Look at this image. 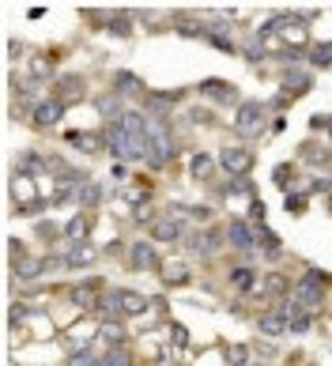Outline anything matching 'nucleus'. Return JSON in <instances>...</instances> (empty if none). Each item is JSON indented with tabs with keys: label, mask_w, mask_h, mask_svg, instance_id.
<instances>
[{
	"label": "nucleus",
	"mask_w": 332,
	"mask_h": 366,
	"mask_svg": "<svg viewBox=\"0 0 332 366\" xmlns=\"http://www.w3.org/2000/svg\"><path fill=\"white\" fill-rule=\"evenodd\" d=\"M231 283H234L238 291H257V272H253L249 265H238V268L231 272Z\"/></svg>",
	"instance_id": "nucleus-30"
},
{
	"label": "nucleus",
	"mask_w": 332,
	"mask_h": 366,
	"mask_svg": "<svg viewBox=\"0 0 332 366\" xmlns=\"http://www.w3.org/2000/svg\"><path fill=\"white\" fill-rule=\"evenodd\" d=\"M242 53H246L249 61H261V57H264V38H261V34L246 38V42H242Z\"/></svg>",
	"instance_id": "nucleus-40"
},
{
	"label": "nucleus",
	"mask_w": 332,
	"mask_h": 366,
	"mask_svg": "<svg viewBox=\"0 0 332 366\" xmlns=\"http://www.w3.org/2000/svg\"><path fill=\"white\" fill-rule=\"evenodd\" d=\"M102 366H128V355L125 352H110L106 359H102Z\"/></svg>",
	"instance_id": "nucleus-45"
},
{
	"label": "nucleus",
	"mask_w": 332,
	"mask_h": 366,
	"mask_svg": "<svg viewBox=\"0 0 332 366\" xmlns=\"http://www.w3.org/2000/svg\"><path fill=\"white\" fill-rule=\"evenodd\" d=\"M12 201H15V208L19 212H42V196H38V189H35V178H23V174H15L12 178Z\"/></svg>",
	"instance_id": "nucleus-5"
},
{
	"label": "nucleus",
	"mask_w": 332,
	"mask_h": 366,
	"mask_svg": "<svg viewBox=\"0 0 332 366\" xmlns=\"http://www.w3.org/2000/svg\"><path fill=\"white\" fill-rule=\"evenodd\" d=\"M189 245H193V253H197V257H212V253H219V234H212V230H208V234H197Z\"/></svg>",
	"instance_id": "nucleus-29"
},
{
	"label": "nucleus",
	"mask_w": 332,
	"mask_h": 366,
	"mask_svg": "<svg viewBox=\"0 0 332 366\" xmlns=\"http://www.w3.org/2000/svg\"><path fill=\"white\" fill-rule=\"evenodd\" d=\"M302 155H306L310 166H329V151L318 148V144H302Z\"/></svg>",
	"instance_id": "nucleus-39"
},
{
	"label": "nucleus",
	"mask_w": 332,
	"mask_h": 366,
	"mask_svg": "<svg viewBox=\"0 0 332 366\" xmlns=\"http://www.w3.org/2000/svg\"><path fill=\"white\" fill-rule=\"evenodd\" d=\"M163 283L166 287H185V283H189V268H185L182 261H166L163 265Z\"/></svg>",
	"instance_id": "nucleus-20"
},
{
	"label": "nucleus",
	"mask_w": 332,
	"mask_h": 366,
	"mask_svg": "<svg viewBox=\"0 0 332 366\" xmlns=\"http://www.w3.org/2000/svg\"><path fill=\"white\" fill-rule=\"evenodd\" d=\"M79 91H84V79H79V76H61V79H57V99H61V94L76 99Z\"/></svg>",
	"instance_id": "nucleus-37"
},
{
	"label": "nucleus",
	"mask_w": 332,
	"mask_h": 366,
	"mask_svg": "<svg viewBox=\"0 0 332 366\" xmlns=\"http://www.w3.org/2000/svg\"><path fill=\"white\" fill-rule=\"evenodd\" d=\"M61 117H64V102H61V99H42L35 110H30V121H35V129H53Z\"/></svg>",
	"instance_id": "nucleus-8"
},
{
	"label": "nucleus",
	"mask_w": 332,
	"mask_h": 366,
	"mask_svg": "<svg viewBox=\"0 0 332 366\" xmlns=\"http://www.w3.org/2000/svg\"><path fill=\"white\" fill-rule=\"evenodd\" d=\"M50 265L53 261H42V257H15V280H38Z\"/></svg>",
	"instance_id": "nucleus-15"
},
{
	"label": "nucleus",
	"mask_w": 332,
	"mask_h": 366,
	"mask_svg": "<svg viewBox=\"0 0 332 366\" xmlns=\"http://www.w3.org/2000/svg\"><path fill=\"white\" fill-rule=\"evenodd\" d=\"M261 291L268 294V298H283V294L291 291V280H287V276H280V272H268V276H264V283H261Z\"/></svg>",
	"instance_id": "nucleus-28"
},
{
	"label": "nucleus",
	"mask_w": 332,
	"mask_h": 366,
	"mask_svg": "<svg viewBox=\"0 0 332 366\" xmlns=\"http://www.w3.org/2000/svg\"><path fill=\"white\" fill-rule=\"evenodd\" d=\"M170 340H174L177 347H185V344H189V332H185L182 325H174V329H170Z\"/></svg>",
	"instance_id": "nucleus-46"
},
{
	"label": "nucleus",
	"mask_w": 332,
	"mask_h": 366,
	"mask_svg": "<svg viewBox=\"0 0 332 366\" xmlns=\"http://www.w3.org/2000/svg\"><path fill=\"white\" fill-rule=\"evenodd\" d=\"M204 42H208V45H215V50H223V53H238V50H242L238 42H231V38H226V30H208Z\"/></svg>",
	"instance_id": "nucleus-34"
},
{
	"label": "nucleus",
	"mask_w": 332,
	"mask_h": 366,
	"mask_svg": "<svg viewBox=\"0 0 332 366\" xmlns=\"http://www.w3.org/2000/svg\"><path fill=\"white\" fill-rule=\"evenodd\" d=\"M310 65L313 68H329L332 65V42H318L310 50Z\"/></svg>",
	"instance_id": "nucleus-35"
},
{
	"label": "nucleus",
	"mask_w": 332,
	"mask_h": 366,
	"mask_svg": "<svg viewBox=\"0 0 332 366\" xmlns=\"http://www.w3.org/2000/svg\"><path fill=\"white\" fill-rule=\"evenodd\" d=\"M68 366H102V363L95 359L91 352H76V355H72V359H68Z\"/></svg>",
	"instance_id": "nucleus-44"
},
{
	"label": "nucleus",
	"mask_w": 332,
	"mask_h": 366,
	"mask_svg": "<svg viewBox=\"0 0 332 366\" xmlns=\"http://www.w3.org/2000/svg\"><path fill=\"white\" fill-rule=\"evenodd\" d=\"M170 216H189V219H197V223H208L212 219V208H200V204H174V208H170Z\"/></svg>",
	"instance_id": "nucleus-31"
},
{
	"label": "nucleus",
	"mask_w": 332,
	"mask_h": 366,
	"mask_svg": "<svg viewBox=\"0 0 332 366\" xmlns=\"http://www.w3.org/2000/svg\"><path fill=\"white\" fill-rule=\"evenodd\" d=\"M53 170V166H46L42 159L35 155V151H27V155H19V166H15V174H23V178H38V174Z\"/></svg>",
	"instance_id": "nucleus-23"
},
{
	"label": "nucleus",
	"mask_w": 332,
	"mask_h": 366,
	"mask_svg": "<svg viewBox=\"0 0 332 366\" xmlns=\"http://www.w3.org/2000/svg\"><path fill=\"white\" fill-rule=\"evenodd\" d=\"M99 340H106V344L117 347L121 340H125V329H121V321H106V325H102V329H99Z\"/></svg>",
	"instance_id": "nucleus-38"
},
{
	"label": "nucleus",
	"mask_w": 332,
	"mask_h": 366,
	"mask_svg": "<svg viewBox=\"0 0 332 366\" xmlns=\"http://www.w3.org/2000/svg\"><path fill=\"white\" fill-rule=\"evenodd\" d=\"M329 140H332V125H329Z\"/></svg>",
	"instance_id": "nucleus-50"
},
{
	"label": "nucleus",
	"mask_w": 332,
	"mask_h": 366,
	"mask_svg": "<svg viewBox=\"0 0 332 366\" xmlns=\"http://www.w3.org/2000/svg\"><path fill=\"white\" fill-rule=\"evenodd\" d=\"M219 166L231 178H246L249 170H253V155H249L246 148H223L219 151Z\"/></svg>",
	"instance_id": "nucleus-6"
},
{
	"label": "nucleus",
	"mask_w": 332,
	"mask_h": 366,
	"mask_svg": "<svg viewBox=\"0 0 332 366\" xmlns=\"http://www.w3.org/2000/svg\"><path fill=\"white\" fill-rule=\"evenodd\" d=\"M128 265H133L136 272H151V268H163L155 242H136L133 250H128Z\"/></svg>",
	"instance_id": "nucleus-9"
},
{
	"label": "nucleus",
	"mask_w": 332,
	"mask_h": 366,
	"mask_svg": "<svg viewBox=\"0 0 332 366\" xmlns=\"http://www.w3.org/2000/svg\"><path fill=\"white\" fill-rule=\"evenodd\" d=\"M291 99H295V94L280 91V94H276V102H272V106H276V110H287V106H291Z\"/></svg>",
	"instance_id": "nucleus-49"
},
{
	"label": "nucleus",
	"mask_w": 332,
	"mask_h": 366,
	"mask_svg": "<svg viewBox=\"0 0 332 366\" xmlns=\"http://www.w3.org/2000/svg\"><path fill=\"white\" fill-rule=\"evenodd\" d=\"M329 287H332V272L306 268V272L298 276V283H295V302H302L306 309H313V306H321V302H325Z\"/></svg>",
	"instance_id": "nucleus-1"
},
{
	"label": "nucleus",
	"mask_w": 332,
	"mask_h": 366,
	"mask_svg": "<svg viewBox=\"0 0 332 366\" xmlns=\"http://www.w3.org/2000/svg\"><path fill=\"white\" fill-rule=\"evenodd\" d=\"M276 38H280L283 45H287V50H295V45H306V38H310V30H306V23H298V15H287V12H283Z\"/></svg>",
	"instance_id": "nucleus-7"
},
{
	"label": "nucleus",
	"mask_w": 332,
	"mask_h": 366,
	"mask_svg": "<svg viewBox=\"0 0 332 366\" xmlns=\"http://www.w3.org/2000/svg\"><path fill=\"white\" fill-rule=\"evenodd\" d=\"M310 87H313V76L302 72V68H287L283 72V91L287 94H306Z\"/></svg>",
	"instance_id": "nucleus-16"
},
{
	"label": "nucleus",
	"mask_w": 332,
	"mask_h": 366,
	"mask_svg": "<svg viewBox=\"0 0 332 366\" xmlns=\"http://www.w3.org/2000/svg\"><path fill=\"white\" fill-rule=\"evenodd\" d=\"M200 94H204V99H215V102H238V87H231L226 79H204V83H200Z\"/></svg>",
	"instance_id": "nucleus-13"
},
{
	"label": "nucleus",
	"mask_w": 332,
	"mask_h": 366,
	"mask_svg": "<svg viewBox=\"0 0 332 366\" xmlns=\"http://www.w3.org/2000/svg\"><path fill=\"white\" fill-rule=\"evenodd\" d=\"M182 234H185V227L177 216H163V219L151 223V242H177Z\"/></svg>",
	"instance_id": "nucleus-12"
},
{
	"label": "nucleus",
	"mask_w": 332,
	"mask_h": 366,
	"mask_svg": "<svg viewBox=\"0 0 332 366\" xmlns=\"http://www.w3.org/2000/svg\"><path fill=\"white\" fill-rule=\"evenodd\" d=\"M102 140H106V151H110L113 159H121V163H133V159H136L133 140H128L121 117H117V121H106V125H102Z\"/></svg>",
	"instance_id": "nucleus-4"
},
{
	"label": "nucleus",
	"mask_w": 332,
	"mask_h": 366,
	"mask_svg": "<svg viewBox=\"0 0 332 366\" xmlns=\"http://www.w3.org/2000/svg\"><path fill=\"white\" fill-rule=\"evenodd\" d=\"M223 355H226V363H231V366H246V359H249V347H242V344H238V347H226Z\"/></svg>",
	"instance_id": "nucleus-42"
},
{
	"label": "nucleus",
	"mask_w": 332,
	"mask_h": 366,
	"mask_svg": "<svg viewBox=\"0 0 332 366\" xmlns=\"http://www.w3.org/2000/svg\"><path fill=\"white\" fill-rule=\"evenodd\" d=\"M306 204H310V201H306V196L302 193H287V201H283V208H287L291 212V216H302V212H306Z\"/></svg>",
	"instance_id": "nucleus-41"
},
{
	"label": "nucleus",
	"mask_w": 332,
	"mask_h": 366,
	"mask_svg": "<svg viewBox=\"0 0 332 366\" xmlns=\"http://www.w3.org/2000/svg\"><path fill=\"white\" fill-rule=\"evenodd\" d=\"M110 34H113V38H128V34H133V27H128V15H121V19L110 23Z\"/></svg>",
	"instance_id": "nucleus-43"
},
{
	"label": "nucleus",
	"mask_w": 332,
	"mask_h": 366,
	"mask_svg": "<svg viewBox=\"0 0 332 366\" xmlns=\"http://www.w3.org/2000/svg\"><path fill=\"white\" fill-rule=\"evenodd\" d=\"M226 242H231L234 250H242V253H253L257 250V234L249 230L246 219H231V227H226Z\"/></svg>",
	"instance_id": "nucleus-10"
},
{
	"label": "nucleus",
	"mask_w": 332,
	"mask_h": 366,
	"mask_svg": "<svg viewBox=\"0 0 332 366\" xmlns=\"http://www.w3.org/2000/svg\"><path fill=\"white\" fill-rule=\"evenodd\" d=\"M182 99V94H174V91H166V94H148L144 99V106H148V114H155L159 121H166V114H170V106Z\"/></svg>",
	"instance_id": "nucleus-17"
},
{
	"label": "nucleus",
	"mask_w": 332,
	"mask_h": 366,
	"mask_svg": "<svg viewBox=\"0 0 332 366\" xmlns=\"http://www.w3.org/2000/svg\"><path fill=\"white\" fill-rule=\"evenodd\" d=\"M174 151H177V144H174V132H170V121H155L151 125V140H148V163L151 166H166L170 159H174Z\"/></svg>",
	"instance_id": "nucleus-2"
},
{
	"label": "nucleus",
	"mask_w": 332,
	"mask_h": 366,
	"mask_svg": "<svg viewBox=\"0 0 332 366\" xmlns=\"http://www.w3.org/2000/svg\"><path fill=\"white\" fill-rule=\"evenodd\" d=\"M91 261H95V250L84 242V245H72V250L64 253V261H61V265H68V268H87Z\"/></svg>",
	"instance_id": "nucleus-25"
},
{
	"label": "nucleus",
	"mask_w": 332,
	"mask_h": 366,
	"mask_svg": "<svg viewBox=\"0 0 332 366\" xmlns=\"http://www.w3.org/2000/svg\"><path fill=\"white\" fill-rule=\"evenodd\" d=\"M76 201L84 204V212L99 208V204H102V185H95V181H84V185H76Z\"/></svg>",
	"instance_id": "nucleus-21"
},
{
	"label": "nucleus",
	"mask_w": 332,
	"mask_h": 366,
	"mask_svg": "<svg viewBox=\"0 0 332 366\" xmlns=\"http://www.w3.org/2000/svg\"><path fill=\"white\" fill-rule=\"evenodd\" d=\"M234 129H238V136H246V140L261 136V129H264V106L261 102L257 99L238 102V110H234Z\"/></svg>",
	"instance_id": "nucleus-3"
},
{
	"label": "nucleus",
	"mask_w": 332,
	"mask_h": 366,
	"mask_svg": "<svg viewBox=\"0 0 332 366\" xmlns=\"http://www.w3.org/2000/svg\"><path fill=\"white\" fill-rule=\"evenodd\" d=\"M68 144H76L84 155H95V151L106 148V140H102V132H99V136H95V132H91V136H87V132H68Z\"/></svg>",
	"instance_id": "nucleus-22"
},
{
	"label": "nucleus",
	"mask_w": 332,
	"mask_h": 366,
	"mask_svg": "<svg viewBox=\"0 0 332 366\" xmlns=\"http://www.w3.org/2000/svg\"><path fill=\"white\" fill-rule=\"evenodd\" d=\"M113 87H117V99H121V94H148V87H144L133 72H125V68H117V76H113Z\"/></svg>",
	"instance_id": "nucleus-19"
},
{
	"label": "nucleus",
	"mask_w": 332,
	"mask_h": 366,
	"mask_svg": "<svg viewBox=\"0 0 332 366\" xmlns=\"http://www.w3.org/2000/svg\"><path fill=\"white\" fill-rule=\"evenodd\" d=\"M257 242H261L264 245V257H268V261H276V257H283V245H280V238L276 234H272V230L268 227H264V223H261V227H257Z\"/></svg>",
	"instance_id": "nucleus-26"
},
{
	"label": "nucleus",
	"mask_w": 332,
	"mask_h": 366,
	"mask_svg": "<svg viewBox=\"0 0 332 366\" xmlns=\"http://www.w3.org/2000/svg\"><path fill=\"white\" fill-rule=\"evenodd\" d=\"M99 309H102V317H106V321H113V317H121V291H102Z\"/></svg>",
	"instance_id": "nucleus-32"
},
{
	"label": "nucleus",
	"mask_w": 332,
	"mask_h": 366,
	"mask_svg": "<svg viewBox=\"0 0 332 366\" xmlns=\"http://www.w3.org/2000/svg\"><path fill=\"white\" fill-rule=\"evenodd\" d=\"M95 106H99V114H106L110 121H117L125 110H121V99H113V94H102V99H95Z\"/></svg>",
	"instance_id": "nucleus-36"
},
{
	"label": "nucleus",
	"mask_w": 332,
	"mask_h": 366,
	"mask_svg": "<svg viewBox=\"0 0 332 366\" xmlns=\"http://www.w3.org/2000/svg\"><path fill=\"white\" fill-rule=\"evenodd\" d=\"M249 219H253L257 227H261V219H264V204H261V201H253V204H249Z\"/></svg>",
	"instance_id": "nucleus-47"
},
{
	"label": "nucleus",
	"mask_w": 332,
	"mask_h": 366,
	"mask_svg": "<svg viewBox=\"0 0 332 366\" xmlns=\"http://www.w3.org/2000/svg\"><path fill=\"white\" fill-rule=\"evenodd\" d=\"M64 238H68V242H76V245H84L87 238H91V216H87V212L72 216L68 223H64Z\"/></svg>",
	"instance_id": "nucleus-14"
},
{
	"label": "nucleus",
	"mask_w": 332,
	"mask_h": 366,
	"mask_svg": "<svg viewBox=\"0 0 332 366\" xmlns=\"http://www.w3.org/2000/svg\"><path fill=\"white\" fill-rule=\"evenodd\" d=\"M99 280H91V283H84V287H72V302L76 306H84V309H99Z\"/></svg>",
	"instance_id": "nucleus-18"
},
{
	"label": "nucleus",
	"mask_w": 332,
	"mask_h": 366,
	"mask_svg": "<svg viewBox=\"0 0 332 366\" xmlns=\"http://www.w3.org/2000/svg\"><path fill=\"white\" fill-rule=\"evenodd\" d=\"M272 178H276V185H287V181H291V166L287 163L276 166V174H272Z\"/></svg>",
	"instance_id": "nucleus-48"
},
{
	"label": "nucleus",
	"mask_w": 332,
	"mask_h": 366,
	"mask_svg": "<svg viewBox=\"0 0 332 366\" xmlns=\"http://www.w3.org/2000/svg\"><path fill=\"white\" fill-rule=\"evenodd\" d=\"M177 34H185V38H208V27H204L200 19L182 15V19H177Z\"/></svg>",
	"instance_id": "nucleus-33"
},
{
	"label": "nucleus",
	"mask_w": 332,
	"mask_h": 366,
	"mask_svg": "<svg viewBox=\"0 0 332 366\" xmlns=\"http://www.w3.org/2000/svg\"><path fill=\"white\" fill-rule=\"evenodd\" d=\"M215 163H219V159H212V155H208V151H200V155H193V163H189V174H193V178H197V181H204V178H212Z\"/></svg>",
	"instance_id": "nucleus-27"
},
{
	"label": "nucleus",
	"mask_w": 332,
	"mask_h": 366,
	"mask_svg": "<svg viewBox=\"0 0 332 366\" xmlns=\"http://www.w3.org/2000/svg\"><path fill=\"white\" fill-rule=\"evenodd\" d=\"M148 309V298L136 291H121V317H140Z\"/></svg>",
	"instance_id": "nucleus-24"
},
{
	"label": "nucleus",
	"mask_w": 332,
	"mask_h": 366,
	"mask_svg": "<svg viewBox=\"0 0 332 366\" xmlns=\"http://www.w3.org/2000/svg\"><path fill=\"white\" fill-rule=\"evenodd\" d=\"M257 329H261V336L276 340V336H283V332L291 329V321H287V314H283V309L276 306V309H268V314L257 317Z\"/></svg>",
	"instance_id": "nucleus-11"
}]
</instances>
